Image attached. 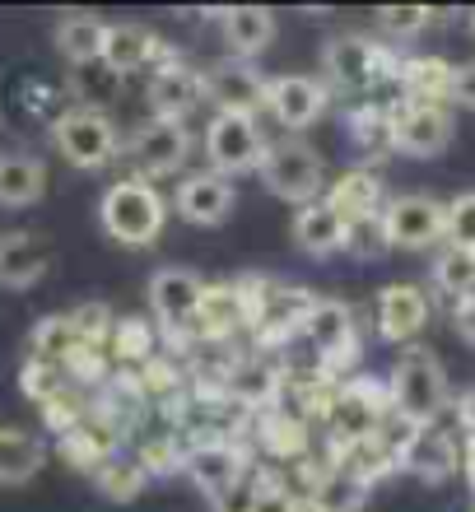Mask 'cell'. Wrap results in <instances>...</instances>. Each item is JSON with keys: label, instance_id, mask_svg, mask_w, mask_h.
<instances>
[{"label": "cell", "instance_id": "14", "mask_svg": "<svg viewBox=\"0 0 475 512\" xmlns=\"http://www.w3.org/2000/svg\"><path fill=\"white\" fill-rule=\"evenodd\" d=\"M145 98H150L154 122H182L205 98V75H196V70H187V66H163L150 80Z\"/></svg>", "mask_w": 475, "mask_h": 512}, {"label": "cell", "instance_id": "22", "mask_svg": "<svg viewBox=\"0 0 475 512\" xmlns=\"http://www.w3.org/2000/svg\"><path fill=\"white\" fill-rule=\"evenodd\" d=\"M401 466L424 475V480H448L452 466H457V447H452V438L443 429L424 424V429L410 433L406 452H401Z\"/></svg>", "mask_w": 475, "mask_h": 512}, {"label": "cell", "instance_id": "12", "mask_svg": "<svg viewBox=\"0 0 475 512\" xmlns=\"http://www.w3.org/2000/svg\"><path fill=\"white\" fill-rule=\"evenodd\" d=\"M233 201L238 191L224 173L205 168V173H191L182 187H177V215L191 219V224H224L233 215Z\"/></svg>", "mask_w": 475, "mask_h": 512}, {"label": "cell", "instance_id": "46", "mask_svg": "<svg viewBox=\"0 0 475 512\" xmlns=\"http://www.w3.org/2000/svg\"><path fill=\"white\" fill-rule=\"evenodd\" d=\"M471 33H475V14H471Z\"/></svg>", "mask_w": 475, "mask_h": 512}, {"label": "cell", "instance_id": "10", "mask_svg": "<svg viewBox=\"0 0 475 512\" xmlns=\"http://www.w3.org/2000/svg\"><path fill=\"white\" fill-rule=\"evenodd\" d=\"M201 298H205V280L187 266H163L150 280V308L168 331H187L201 317Z\"/></svg>", "mask_w": 475, "mask_h": 512}, {"label": "cell", "instance_id": "26", "mask_svg": "<svg viewBox=\"0 0 475 512\" xmlns=\"http://www.w3.org/2000/svg\"><path fill=\"white\" fill-rule=\"evenodd\" d=\"M42 443L24 429H0V485H28L42 471Z\"/></svg>", "mask_w": 475, "mask_h": 512}, {"label": "cell", "instance_id": "19", "mask_svg": "<svg viewBox=\"0 0 475 512\" xmlns=\"http://www.w3.org/2000/svg\"><path fill=\"white\" fill-rule=\"evenodd\" d=\"M219 28H224V42L233 47L238 61H257L275 42V14L261 10V5H233V10H224Z\"/></svg>", "mask_w": 475, "mask_h": 512}, {"label": "cell", "instance_id": "16", "mask_svg": "<svg viewBox=\"0 0 475 512\" xmlns=\"http://www.w3.org/2000/svg\"><path fill=\"white\" fill-rule=\"evenodd\" d=\"M326 75H331V84H340V89H368V84L378 80L382 70V47H373L368 38H336L331 47H326Z\"/></svg>", "mask_w": 475, "mask_h": 512}, {"label": "cell", "instance_id": "29", "mask_svg": "<svg viewBox=\"0 0 475 512\" xmlns=\"http://www.w3.org/2000/svg\"><path fill=\"white\" fill-rule=\"evenodd\" d=\"M196 322L210 331V336H229L238 322H247V298L233 289V284H205V298H201V317Z\"/></svg>", "mask_w": 475, "mask_h": 512}, {"label": "cell", "instance_id": "7", "mask_svg": "<svg viewBox=\"0 0 475 512\" xmlns=\"http://www.w3.org/2000/svg\"><path fill=\"white\" fill-rule=\"evenodd\" d=\"M387 238L401 252H424V247L443 243V224H448V205H438L434 196H396L382 210Z\"/></svg>", "mask_w": 475, "mask_h": 512}, {"label": "cell", "instance_id": "15", "mask_svg": "<svg viewBox=\"0 0 475 512\" xmlns=\"http://www.w3.org/2000/svg\"><path fill=\"white\" fill-rule=\"evenodd\" d=\"M52 266V247L38 233H0V289H28Z\"/></svg>", "mask_w": 475, "mask_h": 512}, {"label": "cell", "instance_id": "25", "mask_svg": "<svg viewBox=\"0 0 475 512\" xmlns=\"http://www.w3.org/2000/svg\"><path fill=\"white\" fill-rule=\"evenodd\" d=\"M103 38H108V24L94 19V14H66L56 24V47L70 66H94L103 61Z\"/></svg>", "mask_w": 475, "mask_h": 512}, {"label": "cell", "instance_id": "39", "mask_svg": "<svg viewBox=\"0 0 475 512\" xmlns=\"http://www.w3.org/2000/svg\"><path fill=\"white\" fill-rule=\"evenodd\" d=\"M210 508L215 512H252L257 508V489L247 485V480H238V485H229L219 499H210Z\"/></svg>", "mask_w": 475, "mask_h": 512}, {"label": "cell", "instance_id": "40", "mask_svg": "<svg viewBox=\"0 0 475 512\" xmlns=\"http://www.w3.org/2000/svg\"><path fill=\"white\" fill-rule=\"evenodd\" d=\"M70 322H75L80 340H94V336H103V331H108V308H98V303H84V308L75 312Z\"/></svg>", "mask_w": 475, "mask_h": 512}, {"label": "cell", "instance_id": "2", "mask_svg": "<svg viewBox=\"0 0 475 512\" xmlns=\"http://www.w3.org/2000/svg\"><path fill=\"white\" fill-rule=\"evenodd\" d=\"M392 405L401 415L424 429V424H434V415L448 405V373L438 364L434 350H424V345H410L392 368Z\"/></svg>", "mask_w": 475, "mask_h": 512}, {"label": "cell", "instance_id": "4", "mask_svg": "<svg viewBox=\"0 0 475 512\" xmlns=\"http://www.w3.org/2000/svg\"><path fill=\"white\" fill-rule=\"evenodd\" d=\"M52 140L61 149V159L75 168H108L117 159V131L98 108H70L52 122Z\"/></svg>", "mask_w": 475, "mask_h": 512}, {"label": "cell", "instance_id": "41", "mask_svg": "<svg viewBox=\"0 0 475 512\" xmlns=\"http://www.w3.org/2000/svg\"><path fill=\"white\" fill-rule=\"evenodd\" d=\"M452 103H462V108L475 112V61L452 66Z\"/></svg>", "mask_w": 475, "mask_h": 512}, {"label": "cell", "instance_id": "43", "mask_svg": "<svg viewBox=\"0 0 475 512\" xmlns=\"http://www.w3.org/2000/svg\"><path fill=\"white\" fill-rule=\"evenodd\" d=\"M452 331H457L466 345H475V298H466V303L452 308Z\"/></svg>", "mask_w": 475, "mask_h": 512}, {"label": "cell", "instance_id": "35", "mask_svg": "<svg viewBox=\"0 0 475 512\" xmlns=\"http://www.w3.org/2000/svg\"><path fill=\"white\" fill-rule=\"evenodd\" d=\"M340 471L359 475L364 485H373V475L392 471V452L378 443V438H364V443H350V457L340 461Z\"/></svg>", "mask_w": 475, "mask_h": 512}, {"label": "cell", "instance_id": "32", "mask_svg": "<svg viewBox=\"0 0 475 512\" xmlns=\"http://www.w3.org/2000/svg\"><path fill=\"white\" fill-rule=\"evenodd\" d=\"M233 396L247 405H261V401H271L275 387H280V373H275V364H266V359H252V364H238L233 368V378H229Z\"/></svg>", "mask_w": 475, "mask_h": 512}, {"label": "cell", "instance_id": "28", "mask_svg": "<svg viewBox=\"0 0 475 512\" xmlns=\"http://www.w3.org/2000/svg\"><path fill=\"white\" fill-rule=\"evenodd\" d=\"M368 503V485L359 480V475L350 471H326L322 480L313 485V494H308V508L313 512H359Z\"/></svg>", "mask_w": 475, "mask_h": 512}, {"label": "cell", "instance_id": "1", "mask_svg": "<svg viewBox=\"0 0 475 512\" xmlns=\"http://www.w3.org/2000/svg\"><path fill=\"white\" fill-rule=\"evenodd\" d=\"M98 219H103L108 238H117L122 247H150L163 233L168 205H163V196L145 177H122V182H112V187L103 191Z\"/></svg>", "mask_w": 475, "mask_h": 512}, {"label": "cell", "instance_id": "31", "mask_svg": "<svg viewBox=\"0 0 475 512\" xmlns=\"http://www.w3.org/2000/svg\"><path fill=\"white\" fill-rule=\"evenodd\" d=\"M434 280H438V289H443V294H452L457 303L475 298V256H471V252H457V247H448V252L438 256Z\"/></svg>", "mask_w": 475, "mask_h": 512}, {"label": "cell", "instance_id": "37", "mask_svg": "<svg viewBox=\"0 0 475 512\" xmlns=\"http://www.w3.org/2000/svg\"><path fill=\"white\" fill-rule=\"evenodd\" d=\"M140 485H145V471L140 466H103V494L117 503L136 499Z\"/></svg>", "mask_w": 475, "mask_h": 512}, {"label": "cell", "instance_id": "44", "mask_svg": "<svg viewBox=\"0 0 475 512\" xmlns=\"http://www.w3.org/2000/svg\"><path fill=\"white\" fill-rule=\"evenodd\" d=\"M457 419H462V429L471 433V443H475V391H466L462 401H457Z\"/></svg>", "mask_w": 475, "mask_h": 512}, {"label": "cell", "instance_id": "36", "mask_svg": "<svg viewBox=\"0 0 475 512\" xmlns=\"http://www.w3.org/2000/svg\"><path fill=\"white\" fill-rule=\"evenodd\" d=\"M33 345H38V354L56 359V354H66L70 345H84V340H80V331H75L70 317H52V322H42L38 331H33Z\"/></svg>", "mask_w": 475, "mask_h": 512}, {"label": "cell", "instance_id": "8", "mask_svg": "<svg viewBox=\"0 0 475 512\" xmlns=\"http://www.w3.org/2000/svg\"><path fill=\"white\" fill-rule=\"evenodd\" d=\"M266 94H271V80H266L252 61L229 56V61H219V66L205 70V98H210L219 112L257 117V108H266Z\"/></svg>", "mask_w": 475, "mask_h": 512}, {"label": "cell", "instance_id": "23", "mask_svg": "<svg viewBox=\"0 0 475 512\" xmlns=\"http://www.w3.org/2000/svg\"><path fill=\"white\" fill-rule=\"evenodd\" d=\"M326 201L336 205V215L345 224H359V219H378L387 205H382V182L378 173H364V168H354V173L336 177V187Z\"/></svg>", "mask_w": 475, "mask_h": 512}, {"label": "cell", "instance_id": "21", "mask_svg": "<svg viewBox=\"0 0 475 512\" xmlns=\"http://www.w3.org/2000/svg\"><path fill=\"white\" fill-rule=\"evenodd\" d=\"M187 475H191V485L201 489V494L219 499L229 485L243 480V457H238L229 443H205V447H196V452L187 457Z\"/></svg>", "mask_w": 475, "mask_h": 512}, {"label": "cell", "instance_id": "20", "mask_svg": "<svg viewBox=\"0 0 475 512\" xmlns=\"http://www.w3.org/2000/svg\"><path fill=\"white\" fill-rule=\"evenodd\" d=\"M47 191V163L33 154H0V205L5 210H28Z\"/></svg>", "mask_w": 475, "mask_h": 512}, {"label": "cell", "instance_id": "18", "mask_svg": "<svg viewBox=\"0 0 475 512\" xmlns=\"http://www.w3.org/2000/svg\"><path fill=\"white\" fill-rule=\"evenodd\" d=\"M345 233H350V224L336 215V205L326 201V196L308 201L299 210V219H294V243H299L308 256L340 252V247H345Z\"/></svg>", "mask_w": 475, "mask_h": 512}, {"label": "cell", "instance_id": "6", "mask_svg": "<svg viewBox=\"0 0 475 512\" xmlns=\"http://www.w3.org/2000/svg\"><path fill=\"white\" fill-rule=\"evenodd\" d=\"M266 140H261L257 117H233V112H215V122L205 131V154H210V168L215 173H247V168H261L266 159Z\"/></svg>", "mask_w": 475, "mask_h": 512}, {"label": "cell", "instance_id": "24", "mask_svg": "<svg viewBox=\"0 0 475 512\" xmlns=\"http://www.w3.org/2000/svg\"><path fill=\"white\" fill-rule=\"evenodd\" d=\"M154 61V33L145 24H108L103 38V66L112 75H131V70Z\"/></svg>", "mask_w": 475, "mask_h": 512}, {"label": "cell", "instance_id": "45", "mask_svg": "<svg viewBox=\"0 0 475 512\" xmlns=\"http://www.w3.org/2000/svg\"><path fill=\"white\" fill-rule=\"evenodd\" d=\"M466 475H471V494H475V443H471V452H466Z\"/></svg>", "mask_w": 475, "mask_h": 512}, {"label": "cell", "instance_id": "17", "mask_svg": "<svg viewBox=\"0 0 475 512\" xmlns=\"http://www.w3.org/2000/svg\"><path fill=\"white\" fill-rule=\"evenodd\" d=\"M299 331L313 340L326 359L350 354V345H354V317H350V308H345V303H336V298H313V303L303 308Z\"/></svg>", "mask_w": 475, "mask_h": 512}, {"label": "cell", "instance_id": "13", "mask_svg": "<svg viewBox=\"0 0 475 512\" xmlns=\"http://www.w3.org/2000/svg\"><path fill=\"white\" fill-rule=\"evenodd\" d=\"M429 322V294H424L420 284H387L378 294V331L382 340H392V345H406L415 340Z\"/></svg>", "mask_w": 475, "mask_h": 512}, {"label": "cell", "instance_id": "3", "mask_svg": "<svg viewBox=\"0 0 475 512\" xmlns=\"http://www.w3.org/2000/svg\"><path fill=\"white\" fill-rule=\"evenodd\" d=\"M261 182L289 205H308L317 201V191H322V159H317V149L308 140H280V145L266 149V159H261Z\"/></svg>", "mask_w": 475, "mask_h": 512}, {"label": "cell", "instance_id": "27", "mask_svg": "<svg viewBox=\"0 0 475 512\" xmlns=\"http://www.w3.org/2000/svg\"><path fill=\"white\" fill-rule=\"evenodd\" d=\"M331 433H336L340 443L378 438V405L364 396V387H350L345 396H336V405H331Z\"/></svg>", "mask_w": 475, "mask_h": 512}, {"label": "cell", "instance_id": "38", "mask_svg": "<svg viewBox=\"0 0 475 512\" xmlns=\"http://www.w3.org/2000/svg\"><path fill=\"white\" fill-rule=\"evenodd\" d=\"M378 24L387 28V33L410 38V33H420V28L429 24V10H424V5H387V10H378Z\"/></svg>", "mask_w": 475, "mask_h": 512}, {"label": "cell", "instance_id": "33", "mask_svg": "<svg viewBox=\"0 0 475 512\" xmlns=\"http://www.w3.org/2000/svg\"><path fill=\"white\" fill-rule=\"evenodd\" d=\"M443 243L457 247V252H471V256H475V191H462V196L448 205Z\"/></svg>", "mask_w": 475, "mask_h": 512}, {"label": "cell", "instance_id": "30", "mask_svg": "<svg viewBox=\"0 0 475 512\" xmlns=\"http://www.w3.org/2000/svg\"><path fill=\"white\" fill-rule=\"evenodd\" d=\"M406 89L410 103H443L452 98V66L438 61V56H420V61H406Z\"/></svg>", "mask_w": 475, "mask_h": 512}, {"label": "cell", "instance_id": "42", "mask_svg": "<svg viewBox=\"0 0 475 512\" xmlns=\"http://www.w3.org/2000/svg\"><path fill=\"white\" fill-rule=\"evenodd\" d=\"M252 512H299L289 489H257V508Z\"/></svg>", "mask_w": 475, "mask_h": 512}, {"label": "cell", "instance_id": "9", "mask_svg": "<svg viewBox=\"0 0 475 512\" xmlns=\"http://www.w3.org/2000/svg\"><path fill=\"white\" fill-rule=\"evenodd\" d=\"M126 154H131V163H136V177H145V182H150V177H168L187 163L191 135H187L182 122H150V126H140V131L131 135Z\"/></svg>", "mask_w": 475, "mask_h": 512}, {"label": "cell", "instance_id": "11", "mask_svg": "<svg viewBox=\"0 0 475 512\" xmlns=\"http://www.w3.org/2000/svg\"><path fill=\"white\" fill-rule=\"evenodd\" d=\"M266 108L289 131H303V126H313L326 112V84L313 80V75H275L271 94H266Z\"/></svg>", "mask_w": 475, "mask_h": 512}, {"label": "cell", "instance_id": "5", "mask_svg": "<svg viewBox=\"0 0 475 512\" xmlns=\"http://www.w3.org/2000/svg\"><path fill=\"white\" fill-rule=\"evenodd\" d=\"M387 140L410 159H434L452 140V112L443 103H401L387 112Z\"/></svg>", "mask_w": 475, "mask_h": 512}, {"label": "cell", "instance_id": "34", "mask_svg": "<svg viewBox=\"0 0 475 512\" xmlns=\"http://www.w3.org/2000/svg\"><path fill=\"white\" fill-rule=\"evenodd\" d=\"M345 252L359 256V261H378V256L392 252V238H387V224H382V215L350 224V233H345Z\"/></svg>", "mask_w": 475, "mask_h": 512}]
</instances>
